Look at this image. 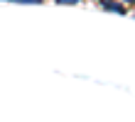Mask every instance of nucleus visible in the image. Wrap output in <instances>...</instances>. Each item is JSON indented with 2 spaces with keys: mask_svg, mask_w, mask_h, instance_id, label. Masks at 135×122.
Wrapping results in <instances>:
<instances>
[{
  "mask_svg": "<svg viewBox=\"0 0 135 122\" xmlns=\"http://www.w3.org/2000/svg\"><path fill=\"white\" fill-rule=\"evenodd\" d=\"M123 3H125V5H135V0H123Z\"/></svg>",
  "mask_w": 135,
  "mask_h": 122,
  "instance_id": "4",
  "label": "nucleus"
},
{
  "mask_svg": "<svg viewBox=\"0 0 135 122\" xmlns=\"http://www.w3.org/2000/svg\"><path fill=\"white\" fill-rule=\"evenodd\" d=\"M103 10L106 12H118V15H125L128 12V7H125V3L120 0V3H115V0H108V3H103Z\"/></svg>",
  "mask_w": 135,
  "mask_h": 122,
  "instance_id": "1",
  "label": "nucleus"
},
{
  "mask_svg": "<svg viewBox=\"0 0 135 122\" xmlns=\"http://www.w3.org/2000/svg\"><path fill=\"white\" fill-rule=\"evenodd\" d=\"M96 3H101V5H103V3H108V0H96Z\"/></svg>",
  "mask_w": 135,
  "mask_h": 122,
  "instance_id": "5",
  "label": "nucleus"
},
{
  "mask_svg": "<svg viewBox=\"0 0 135 122\" xmlns=\"http://www.w3.org/2000/svg\"><path fill=\"white\" fill-rule=\"evenodd\" d=\"M15 3H30V5H39L42 0H15Z\"/></svg>",
  "mask_w": 135,
  "mask_h": 122,
  "instance_id": "3",
  "label": "nucleus"
},
{
  "mask_svg": "<svg viewBox=\"0 0 135 122\" xmlns=\"http://www.w3.org/2000/svg\"><path fill=\"white\" fill-rule=\"evenodd\" d=\"M57 5H79V0H57Z\"/></svg>",
  "mask_w": 135,
  "mask_h": 122,
  "instance_id": "2",
  "label": "nucleus"
}]
</instances>
